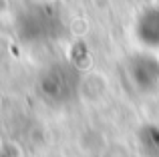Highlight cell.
I'll return each instance as SVG.
<instances>
[{"label": "cell", "mask_w": 159, "mask_h": 157, "mask_svg": "<svg viewBox=\"0 0 159 157\" xmlns=\"http://www.w3.org/2000/svg\"><path fill=\"white\" fill-rule=\"evenodd\" d=\"M131 87L139 93L151 95L159 91V61L153 55H133L125 67Z\"/></svg>", "instance_id": "obj_3"}, {"label": "cell", "mask_w": 159, "mask_h": 157, "mask_svg": "<svg viewBox=\"0 0 159 157\" xmlns=\"http://www.w3.org/2000/svg\"><path fill=\"white\" fill-rule=\"evenodd\" d=\"M137 143L143 157H159V123H147L141 127Z\"/></svg>", "instance_id": "obj_5"}, {"label": "cell", "mask_w": 159, "mask_h": 157, "mask_svg": "<svg viewBox=\"0 0 159 157\" xmlns=\"http://www.w3.org/2000/svg\"><path fill=\"white\" fill-rule=\"evenodd\" d=\"M135 34L143 47L159 48V8H145L135 22Z\"/></svg>", "instance_id": "obj_4"}, {"label": "cell", "mask_w": 159, "mask_h": 157, "mask_svg": "<svg viewBox=\"0 0 159 157\" xmlns=\"http://www.w3.org/2000/svg\"><path fill=\"white\" fill-rule=\"evenodd\" d=\"M81 71L70 61H54L40 71L36 87L43 101L51 107H66L79 97Z\"/></svg>", "instance_id": "obj_2"}, {"label": "cell", "mask_w": 159, "mask_h": 157, "mask_svg": "<svg viewBox=\"0 0 159 157\" xmlns=\"http://www.w3.org/2000/svg\"><path fill=\"white\" fill-rule=\"evenodd\" d=\"M65 32V16L54 4H28L16 18V34L24 44H51Z\"/></svg>", "instance_id": "obj_1"}]
</instances>
